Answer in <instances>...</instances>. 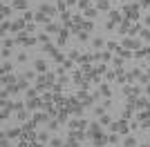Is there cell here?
<instances>
[{"label":"cell","mask_w":150,"mask_h":147,"mask_svg":"<svg viewBox=\"0 0 150 147\" xmlns=\"http://www.w3.org/2000/svg\"><path fill=\"white\" fill-rule=\"evenodd\" d=\"M141 5H144V7H148V5H150V0H144V2H141Z\"/></svg>","instance_id":"cell-31"},{"label":"cell","mask_w":150,"mask_h":147,"mask_svg":"<svg viewBox=\"0 0 150 147\" xmlns=\"http://www.w3.org/2000/svg\"><path fill=\"white\" fill-rule=\"evenodd\" d=\"M110 56H112L110 51H103V54H99V58H101V60H110Z\"/></svg>","instance_id":"cell-18"},{"label":"cell","mask_w":150,"mask_h":147,"mask_svg":"<svg viewBox=\"0 0 150 147\" xmlns=\"http://www.w3.org/2000/svg\"><path fill=\"white\" fill-rule=\"evenodd\" d=\"M34 22H50V20H47V16H45L43 11H38L36 16H34Z\"/></svg>","instance_id":"cell-7"},{"label":"cell","mask_w":150,"mask_h":147,"mask_svg":"<svg viewBox=\"0 0 150 147\" xmlns=\"http://www.w3.org/2000/svg\"><path fill=\"white\" fill-rule=\"evenodd\" d=\"M52 147H63V141L61 138H54V141H52Z\"/></svg>","instance_id":"cell-20"},{"label":"cell","mask_w":150,"mask_h":147,"mask_svg":"<svg viewBox=\"0 0 150 147\" xmlns=\"http://www.w3.org/2000/svg\"><path fill=\"white\" fill-rule=\"evenodd\" d=\"M56 2H58V9L63 11V9H65V2H63V0H56Z\"/></svg>","instance_id":"cell-30"},{"label":"cell","mask_w":150,"mask_h":147,"mask_svg":"<svg viewBox=\"0 0 150 147\" xmlns=\"http://www.w3.org/2000/svg\"><path fill=\"white\" fill-rule=\"evenodd\" d=\"M13 7H16V9H27V0H16Z\"/></svg>","instance_id":"cell-11"},{"label":"cell","mask_w":150,"mask_h":147,"mask_svg":"<svg viewBox=\"0 0 150 147\" xmlns=\"http://www.w3.org/2000/svg\"><path fill=\"white\" fill-rule=\"evenodd\" d=\"M38 141H40V143H47V134H45V132H40V134H38Z\"/></svg>","instance_id":"cell-25"},{"label":"cell","mask_w":150,"mask_h":147,"mask_svg":"<svg viewBox=\"0 0 150 147\" xmlns=\"http://www.w3.org/2000/svg\"><path fill=\"white\" fill-rule=\"evenodd\" d=\"M36 40H38V38H31L27 31H20V36H18V43L20 45H34Z\"/></svg>","instance_id":"cell-2"},{"label":"cell","mask_w":150,"mask_h":147,"mask_svg":"<svg viewBox=\"0 0 150 147\" xmlns=\"http://www.w3.org/2000/svg\"><path fill=\"white\" fill-rule=\"evenodd\" d=\"M27 60V54H18V62H25Z\"/></svg>","instance_id":"cell-29"},{"label":"cell","mask_w":150,"mask_h":147,"mask_svg":"<svg viewBox=\"0 0 150 147\" xmlns=\"http://www.w3.org/2000/svg\"><path fill=\"white\" fill-rule=\"evenodd\" d=\"M105 143H110V138H108V136H103V134H99L96 138H94V145H96V147H103Z\"/></svg>","instance_id":"cell-5"},{"label":"cell","mask_w":150,"mask_h":147,"mask_svg":"<svg viewBox=\"0 0 150 147\" xmlns=\"http://www.w3.org/2000/svg\"><path fill=\"white\" fill-rule=\"evenodd\" d=\"M38 11H43L45 16H54V13H56V7H52V5H47V2H43V5L38 7Z\"/></svg>","instance_id":"cell-3"},{"label":"cell","mask_w":150,"mask_h":147,"mask_svg":"<svg viewBox=\"0 0 150 147\" xmlns=\"http://www.w3.org/2000/svg\"><path fill=\"white\" fill-rule=\"evenodd\" d=\"M65 40H67V29H61V34H58V45H65Z\"/></svg>","instance_id":"cell-9"},{"label":"cell","mask_w":150,"mask_h":147,"mask_svg":"<svg viewBox=\"0 0 150 147\" xmlns=\"http://www.w3.org/2000/svg\"><path fill=\"white\" fill-rule=\"evenodd\" d=\"M110 129H112L114 134H128L130 125H128L125 120H114V123H112V127H110Z\"/></svg>","instance_id":"cell-1"},{"label":"cell","mask_w":150,"mask_h":147,"mask_svg":"<svg viewBox=\"0 0 150 147\" xmlns=\"http://www.w3.org/2000/svg\"><path fill=\"white\" fill-rule=\"evenodd\" d=\"M47 120V114H36V123H45Z\"/></svg>","instance_id":"cell-16"},{"label":"cell","mask_w":150,"mask_h":147,"mask_svg":"<svg viewBox=\"0 0 150 147\" xmlns=\"http://www.w3.org/2000/svg\"><path fill=\"white\" fill-rule=\"evenodd\" d=\"M34 67H36V71H47V62H45V60H36Z\"/></svg>","instance_id":"cell-8"},{"label":"cell","mask_w":150,"mask_h":147,"mask_svg":"<svg viewBox=\"0 0 150 147\" xmlns=\"http://www.w3.org/2000/svg\"><path fill=\"white\" fill-rule=\"evenodd\" d=\"M146 92H148V94H150V87H148V89H146Z\"/></svg>","instance_id":"cell-32"},{"label":"cell","mask_w":150,"mask_h":147,"mask_svg":"<svg viewBox=\"0 0 150 147\" xmlns=\"http://www.w3.org/2000/svg\"><path fill=\"white\" fill-rule=\"evenodd\" d=\"M18 118H20V120H25V118H27V111L20 109V111H18Z\"/></svg>","instance_id":"cell-28"},{"label":"cell","mask_w":150,"mask_h":147,"mask_svg":"<svg viewBox=\"0 0 150 147\" xmlns=\"http://www.w3.org/2000/svg\"><path fill=\"white\" fill-rule=\"evenodd\" d=\"M69 58H72V60H81V56H79V51H69Z\"/></svg>","instance_id":"cell-19"},{"label":"cell","mask_w":150,"mask_h":147,"mask_svg":"<svg viewBox=\"0 0 150 147\" xmlns=\"http://www.w3.org/2000/svg\"><path fill=\"white\" fill-rule=\"evenodd\" d=\"M38 40H40L43 45H47V43H50V36H47V34H40V36H38Z\"/></svg>","instance_id":"cell-14"},{"label":"cell","mask_w":150,"mask_h":147,"mask_svg":"<svg viewBox=\"0 0 150 147\" xmlns=\"http://www.w3.org/2000/svg\"><path fill=\"white\" fill-rule=\"evenodd\" d=\"M96 9H103V11H105V9H110V2H108V0H99V2H96Z\"/></svg>","instance_id":"cell-10"},{"label":"cell","mask_w":150,"mask_h":147,"mask_svg":"<svg viewBox=\"0 0 150 147\" xmlns=\"http://www.w3.org/2000/svg\"><path fill=\"white\" fill-rule=\"evenodd\" d=\"M141 38H144V40H148V43H150V29H144V31H141Z\"/></svg>","instance_id":"cell-17"},{"label":"cell","mask_w":150,"mask_h":147,"mask_svg":"<svg viewBox=\"0 0 150 147\" xmlns=\"http://www.w3.org/2000/svg\"><path fill=\"white\" fill-rule=\"evenodd\" d=\"M20 134V129H9V138H16Z\"/></svg>","instance_id":"cell-22"},{"label":"cell","mask_w":150,"mask_h":147,"mask_svg":"<svg viewBox=\"0 0 150 147\" xmlns=\"http://www.w3.org/2000/svg\"><path fill=\"white\" fill-rule=\"evenodd\" d=\"M99 123H101V125H108V123H110V116H101Z\"/></svg>","instance_id":"cell-26"},{"label":"cell","mask_w":150,"mask_h":147,"mask_svg":"<svg viewBox=\"0 0 150 147\" xmlns=\"http://www.w3.org/2000/svg\"><path fill=\"white\" fill-rule=\"evenodd\" d=\"M123 47H125V49H139V40H132V38H125V40H123Z\"/></svg>","instance_id":"cell-4"},{"label":"cell","mask_w":150,"mask_h":147,"mask_svg":"<svg viewBox=\"0 0 150 147\" xmlns=\"http://www.w3.org/2000/svg\"><path fill=\"white\" fill-rule=\"evenodd\" d=\"M38 105H40V100H29V103H27V107H29V109H36Z\"/></svg>","instance_id":"cell-15"},{"label":"cell","mask_w":150,"mask_h":147,"mask_svg":"<svg viewBox=\"0 0 150 147\" xmlns=\"http://www.w3.org/2000/svg\"><path fill=\"white\" fill-rule=\"evenodd\" d=\"M99 94H101V96H110V94H112V92H110V87H108V85H101Z\"/></svg>","instance_id":"cell-13"},{"label":"cell","mask_w":150,"mask_h":147,"mask_svg":"<svg viewBox=\"0 0 150 147\" xmlns=\"http://www.w3.org/2000/svg\"><path fill=\"white\" fill-rule=\"evenodd\" d=\"M123 145H125V147H139V145H137V138H132V136H125Z\"/></svg>","instance_id":"cell-6"},{"label":"cell","mask_w":150,"mask_h":147,"mask_svg":"<svg viewBox=\"0 0 150 147\" xmlns=\"http://www.w3.org/2000/svg\"><path fill=\"white\" fill-rule=\"evenodd\" d=\"M2 71H9V74H11V62H5V65H2Z\"/></svg>","instance_id":"cell-24"},{"label":"cell","mask_w":150,"mask_h":147,"mask_svg":"<svg viewBox=\"0 0 150 147\" xmlns=\"http://www.w3.org/2000/svg\"><path fill=\"white\" fill-rule=\"evenodd\" d=\"M54 31H58V24H56V22H50V24H47V31H45V34H54Z\"/></svg>","instance_id":"cell-12"},{"label":"cell","mask_w":150,"mask_h":147,"mask_svg":"<svg viewBox=\"0 0 150 147\" xmlns=\"http://www.w3.org/2000/svg\"><path fill=\"white\" fill-rule=\"evenodd\" d=\"M9 13H11V9H9V7H2V18H7V16H9Z\"/></svg>","instance_id":"cell-23"},{"label":"cell","mask_w":150,"mask_h":147,"mask_svg":"<svg viewBox=\"0 0 150 147\" xmlns=\"http://www.w3.org/2000/svg\"><path fill=\"white\" fill-rule=\"evenodd\" d=\"M79 40H88V31H79Z\"/></svg>","instance_id":"cell-27"},{"label":"cell","mask_w":150,"mask_h":147,"mask_svg":"<svg viewBox=\"0 0 150 147\" xmlns=\"http://www.w3.org/2000/svg\"><path fill=\"white\" fill-rule=\"evenodd\" d=\"M45 51H47V54H56V47H52V45H45Z\"/></svg>","instance_id":"cell-21"}]
</instances>
